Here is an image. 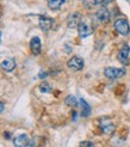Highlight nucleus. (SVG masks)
Here are the masks:
<instances>
[{"label":"nucleus","mask_w":130,"mask_h":147,"mask_svg":"<svg viewBox=\"0 0 130 147\" xmlns=\"http://www.w3.org/2000/svg\"><path fill=\"white\" fill-rule=\"evenodd\" d=\"M115 29L116 31L122 35V36H128L130 32V26H129V22L124 18H119L115 22Z\"/></svg>","instance_id":"1"},{"label":"nucleus","mask_w":130,"mask_h":147,"mask_svg":"<svg viewBox=\"0 0 130 147\" xmlns=\"http://www.w3.org/2000/svg\"><path fill=\"white\" fill-rule=\"evenodd\" d=\"M125 69L124 68H117V67H106L104 69V74L107 79H118L121 77H123L125 74Z\"/></svg>","instance_id":"2"},{"label":"nucleus","mask_w":130,"mask_h":147,"mask_svg":"<svg viewBox=\"0 0 130 147\" xmlns=\"http://www.w3.org/2000/svg\"><path fill=\"white\" fill-rule=\"evenodd\" d=\"M67 65H68V67L70 69H73V71H80V69L84 68L85 61H84V59L80 57V56H73L70 60H68Z\"/></svg>","instance_id":"3"},{"label":"nucleus","mask_w":130,"mask_h":147,"mask_svg":"<svg viewBox=\"0 0 130 147\" xmlns=\"http://www.w3.org/2000/svg\"><path fill=\"white\" fill-rule=\"evenodd\" d=\"M78 32H79V36H80L81 38H86V37H88V36L92 35L93 29H92V26L90 24L81 22V23L79 24V26H78Z\"/></svg>","instance_id":"4"},{"label":"nucleus","mask_w":130,"mask_h":147,"mask_svg":"<svg viewBox=\"0 0 130 147\" xmlns=\"http://www.w3.org/2000/svg\"><path fill=\"white\" fill-rule=\"evenodd\" d=\"M99 127H100V130H102L103 133L106 134V135L112 134L115 131V129H116L115 124L110 120H102L100 123H99Z\"/></svg>","instance_id":"5"},{"label":"nucleus","mask_w":130,"mask_h":147,"mask_svg":"<svg viewBox=\"0 0 130 147\" xmlns=\"http://www.w3.org/2000/svg\"><path fill=\"white\" fill-rule=\"evenodd\" d=\"M129 53H130V47L129 45H123L118 53V60L123 65H129Z\"/></svg>","instance_id":"6"},{"label":"nucleus","mask_w":130,"mask_h":147,"mask_svg":"<svg viewBox=\"0 0 130 147\" xmlns=\"http://www.w3.org/2000/svg\"><path fill=\"white\" fill-rule=\"evenodd\" d=\"M40 26L42 30H44V31H48L50 30V29L53 28L54 25V19L53 18H49V17H46V16H40Z\"/></svg>","instance_id":"7"},{"label":"nucleus","mask_w":130,"mask_h":147,"mask_svg":"<svg viewBox=\"0 0 130 147\" xmlns=\"http://www.w3.org/2000/svg\"><path fill=\"white\" fill-rule=\"evenodd\" d=\"M30 49L32 51L34 55H40L41 54V50H42V43H41V40L37 36L31 38L30 41Z\"/></svg>","instance_id":"8"},{"label":"nucleus","mask_w":130,"mask_h":147,"mask_svg":"<svg viewBox=\"0 0 130 147\" xmlns=\"http://www.w3.org/2000/svg\"><path fill=\"white\" fill-rule=\"evenodd\" d=\"M97 18L102 22V23H109L110 22V12L106 9L105 6H102L100 9L97 11Z\"/></svg>","instance_id":"9"},{"label":"nucleus","mask_w":130,"mask_h":147,"mask_svg":"<svg viewBox=\"0 0 130 147\" xmlns=\"http://www.w3.org/2000/svg\"><path fill=\"white\" fill-rule=\"evenodd\" d=\"M13 145L16 147H24V146H30V139L26 134H21L18 135L17 138H14L13 140Z\"/></svg>","instance_id":"10"},{"label":"nucleus","mask_w":130,"mask_h":147,"mask_svg":"<svg viewBox=\"0 0 130 147\" xmlns=\"http://www.w3.org/2000/svg\"><path fill=\"white\" fill-rule=\"evenodd\" d=\"M80 23H81V14L80 13H73V14H70L68 20H67L68 28H70V29L78 28Z\"/></svg>","instance_id":"11"},{"label":"nucleus","mask_w":130,"mask_h":147,"mask_svg":"<svg viewBox=\"0 0 130 147\" xmlns=\"http://www.w3.org/2000/svg\"><path fill=\"white\" fill-rule=\"evenodd\" d=\"M0 67L6 72H12L14 68H16V61H14V59H12V57L5 59V60L1 61V63H0Z\"/></svg>","instance_id":"12"},{"label":"nucleus","mask_w":130,"mask_h":147,"mask_svg":"<svg viewBox=\"0 0 130 147\" xmlns=\"http://www.w3.org/2000/svg\"><path fill=\"white\" fill-rule=\"evenodd\" d=\"M64 1L66 0H48V6H49V9L55 11V10H59Z\"/></svg>","instance_id":"13"},{"label":"nucleus","mask_w":130,"mask_h":147,"mask_svg":"<svg viewBox=\"0 0 130 147\" xmlns=\"http://www.w3.org/2000/svg\"><path fill=\"white\" fill-rule=\"evenodd\" d=\"M80 105H81V108H82V116L84 117H86V116H88L90 114H91V108H90V105L86 103L84 99H80Z\"/></svg>","instance_id":"14"},{"label":"nucleus","mask_w":130,"mask_h":147,"mask_svg":"<svg viewBox=\"0 0 130 147\" xmlns=\"http://www.w3.org/2000/svg\"><path fill=\"white\" fill-rule=\"evenodd\" d=\"M40 90H41V92H43V93H49V92H52L53 87H52V85H50L49 83L43 82V83L40 84Z\"/></svg>","instance_id":"15"},{"label":"nucleus","mask_w":130,"mask_h":147,"mask_svg":"<svg viewBox=\"0 0 130 147\" xmlns=\"http://www.w3.org/2000/svg\"><path fill=\"white\" fill-rule=\"evenodd\" d=\"M64 102H66V105H68V107H75V105H78V99L74 96H68Z\"/></svg>","instance_id":"16"},{"label":"nucleus","mask_w":130,"mask_h":147,"mask_svg":"<svg viewBox=\"0 0 130 147\" xmlns=\"http://www.w3.org/2000/svg\"><path fill=\"white\" fill-rule=\"evenodd\" d=\"M112 0H93V4L97 6H106L109 5Z\"/></svg>","instance_id":"17"},{"label":"nucleus","mask_w":130,"mask_h":147,"mask_svg":"<svg viewBox=\"0 0 130 147\" xmlns=\"http://www.w3.org/2000/svg\"><path fill=\"white\" fill-rule=\"evenodd\" d=\"M80 146H93V144L90 141H82V142H80Z\"/></svg>","instance_id":"18"},{"label":"nucleus","mask_w":130,"mask_h":147,"mask_svg":"<svg viewBox=\"0 0 130 147\" xmlns=\"http://www.w3.org/2000/svg\"><path fill=\"white\" fill-rule=\"evenodd\" d=\"M4 109H5V105H4V103L3 102H0V114H1L4 111Z\"/></svg>","instance_id":"19"},{"label":"nucleus","mask_w":130,"mask_h":147,"mask_svg":"<svg viewBox=\"0 0 130 147\" xmlns=\"http://www.w3.org/2000/svg\"><path fill=\"white\" fill-rule=\"evenodd\" d=\"M1 35L3 34H1V31H0V42H1Z\"/></svg>","instance_id":"20"}]
</instances>
